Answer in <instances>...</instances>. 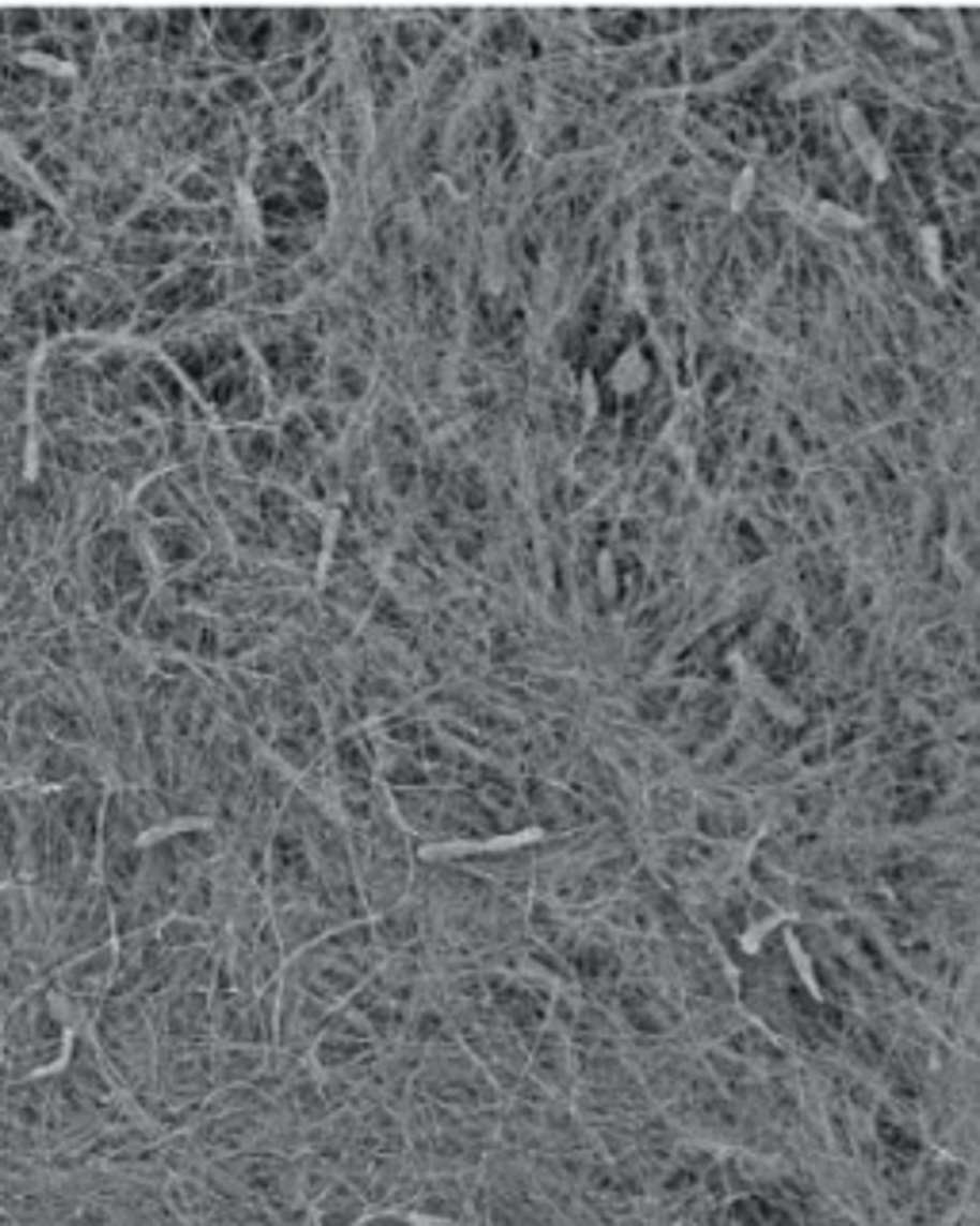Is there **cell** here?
Segmentation results:
<instances>
[{
    "instance_id": "obj_1",
    "label": "cell",
    "mask_w": 980,
    "mask_h": 1226,
    "mask_svg": "<svg viewBox=\"0 0 980 1226\" xmlns=\"http://www.w3.org/2000/svg\"><path fill=\"white\" fill-rule=\"evenodd\" d=\"M173 357L180 365V376L204 392L211 407L226 418H253L261 414V392L253 376L250 353L241 350V341L231 334H207V338H188L184 345H173Z\"/></svg>"
},
{
    "instance_id": "obj_2",
    "label": "cell",
    "mask_w": 980,
    "mask_h": 1226,
    "mask_svg": "<svg viewBox=\"0 0 980 1226\" xmlns=\"http://www.w3.org/2000/svg\"><path fill=\"white\" fill-rule=\"evenodd\" d=\"M253 1135H257V1123H253L250 1116H226L204 1131V1138L214 1150H241Z\"/></svg>"
}]
</instances>
